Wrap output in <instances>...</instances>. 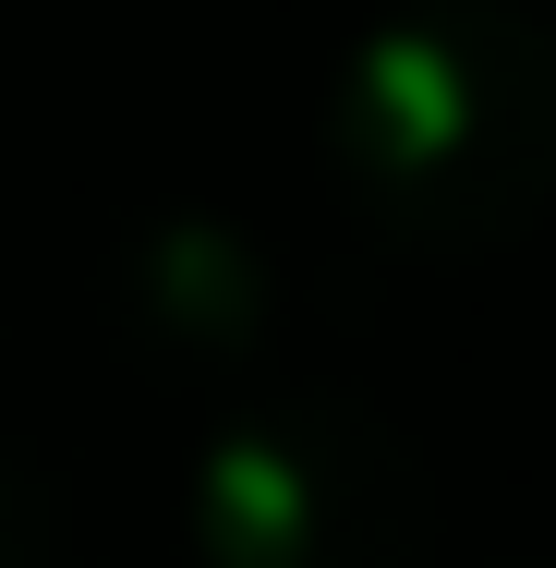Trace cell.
<instances>
[{
    "instance_id": "1",
    "label": "cell",
    "mask_w": 556,
    "mask_h": 568,
    "mask_svg": "<svg viewBox=\"0 0 556 568\" xmlns=\"http://www.w3.org/2000/svg\"><path fill=\"white\" fill-rule=\"evenodd\" d=\"M327 170L400 254H496L556 194V37L520 0H424L338 73Z\"/></svg>"
},
{
    "instance_id": "3",
    "label": "cell",
    "mask_w": 556,
    "mask_h": 568,
    "mask_svg": "<svg viewBox=\"0 0 556 568\" xmlns=\"http://www.w3.org/2000/svg\"><path fill=\"white\" fill-rule=\"evenodd\" d=\"M49 557H61V545H49V496L0 459V568H49Z\"/></svg>"
},
{
    "instance_id": "2",
    "label": "cell",
    "mask_w": 556,
    "mask_h": 568,
    "mask_svg": "<svg viewBox=\"0 0 556 568\" xmlns=\"http://www.w3.org/2000/svg\"><path fill=\"white\" fill-rule=\"evenodd\" d=\"M206 568H424V459L363 399L303 387L242 412L194 471Z\"/></svg>"
}]
</instances>
